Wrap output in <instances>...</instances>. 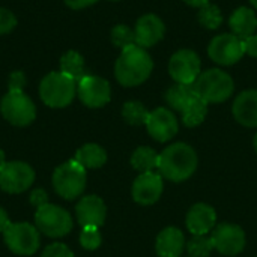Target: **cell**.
<instances>
[{
  "label": "cell",
  "mask_w": 257,
  "mask_h": 257,
  "mask_svg": "<svg viewBox=\"0 0 257 257\" xmlns=\"http://www.w3.org/2000/svg\"><path fill=\"white\" fill-rule=\"evenodd\" d=\"M193 86L196 95L208 104L224 102L232 96L235 89L232 77L218 68L200 72Z\"/></svg>",
  "instance_id": "obj_3"
},
{
  "label": "cell",
  "mask_w": 257,
  "mask_h": 257,
  "mask_svg": "<svg viewBox=\"0 0 257 257\" xmlns=\"http://www.w3.org/2000/svg\"><path fill=\"white\" fill-rule=\"evenodd\" d=\"M211 238L214 248L224 256H236L245 247V233L236 224L223 223L217 226Z\"/></svg>",
  "instance_id": "obj_13"
},
{
  "label": "cell",
  "mask_w": 257,
  "mask_h": 257,
  "mask_svg": "<svg viewBox=\"0 0 257 257\" xmlns=\"http://www.w3.org/2000/svg\"><path fill=\"white\" fill-rule=\"evenodd\" d=\"M196 95L194 92V86L193 84H181L176 83L175 86H172L167 92H166V101L167 104L178 111H182L184 107L187 105V102Z\"/></svg>",
  "instance_id": "obj_26"
},
{
  "label": "cell",
  "mask_w": 257,
  "mask_h": 257,
  "mask_svg": "<svg viewBox=\"0 0 257 257\" xmlns=\"http://www.w3.org/2000/svg\"><path fill=\"white\" fill-rule=\"evenodd\" d=\"M35 226L48 238H62L71 232L72 218L66 209L57 205L47 203L45 206L36 209Z\"/></svg>",
  "instance_id": "obj_7"
},
{
  "label": "cell",
  "mask_w": 257,
  "mask_h": 257,
  "mask_svg": "<svg viewBox=\"0 0 257 257\" xmlns=\"http://www.w3.org/2000/svg\"><path fill=\"white\" fill-rule=\"evenodd\" d=\"M54 191L65 200H74L80 197L86 188V169L75 160H69L60 164L53 173Z\"/></svg>",
  "instance_id": "obj_5"
},
{
  "label": "cell",
  "mask_w": 257,
  "mask_h": 257,
  "mask_svg": "<svg viewBox=\"0 0 257 257\" xmlns=\"http://www.w3.org/2000/svg\"><path fill=\"white\" fill-rule=\"evenodd\" d=\"M197 169V154L187 143H175L166 148L158 161L160 173L173 182L188 179Z\"/></svg>",
  "instance_id": "obj_2"
},
{
  "label": "cell",
  "mask_w": 257,
  "mask_h": 257,
  "mask_svg": "<svg viewBox=\"0 0 257 257\" xmlns=\"http://www.w3.org/2000/svg\"><path fill=\"white\" fill-rule=\"evenodd\" d=\"M98 0H65V3L71 8V9H83L87 8L90 5H93Z\"/></svg>",
  "instance_id": "obj_37"
},
{
  "label": "cell",
  "mask_w": 257,
  "mask_h": 257,
  "mask_svg": "<svg viewBox=\"0 0 257 257\" xmlns=\"http://www.w3.org/2000/svg\"><path fill=\"white\" fill-rule=\"evenodd\" d=\"M9 224H11V221H9L6 211L3 208H0V233H3L9 227Z\"/></svg>",
  "instance_id": "obj_38"
},
{
  "label": "cell",
  "mask_w": 257,
  "mask_h": 257,
  "mask_svg": "<svg viewBox=\"0 0 257 257\" xmlns=\"http://www.w3.org/2000/svg\"><path fill=\"white\" fill-rule=\"evenodd\" d=\"M102 242L99 227H83L80 233V244L86 250H96Z\"/></svg>",
  "instance_id": "obj_31"
},
{
  "label": "cell",
  "mask_w": 257,
  "mask_h": 257,
  "mask_svg": "<svg viewBox=\"0 0 257 257\" xmlns=\"http://www.w3.org/2000/svg\"><path fill=\"white\" fill-rule=\"evenodd\" d=\"M113 2H116V0H113Z\"/></svg>",
  "instance_id": "obj_43"
},
{
  "label": "cell",
  "mask_w": 257,
  "mask_h": 257,
  "mask_svg": "<svg viewBox=\"0 0 257 257\" xmlns=\"http://www.w3.org/2000/svg\"><path fill=\"white\" fill-rule=\"evenodd\" d=\"M154 62L149 53L137 44L122 50L114 65L116 80L125 87H134L145 83L152 74Z\"/></svg>",
  "instance_id": "obj_1"
},
{
  "label": "cell",
  "mask_w": 257,
  "mask_h": 257,
  "mask_svg": "<svg viewBox=\"0 0 257 257\" xmlns=\"http://www.w3.org/2000/svg\"><path fill=\"white\" fill-rule=\"evenodd\" d=\"M244 44V51L251 56V57H257V35H251L247 39L242 41Z\"/></svg>",
  "instance_id": "obj_36"
},
{
  "label": "cell",
  "mask_w": 257,
  "mask_h": 257,
  "mask_svg": "<svg viewBox=\"0 0 257 257\" xmlns=\"http://www.w3.org/2000/svg\"><path fill=\"white\" fill-rule=\"evenodd\" d=\"M75 215L81 227H101L105 221L107 209L98 196H86L77 203Z\"/></svg>",
  "instance_id": "obj_17"
},
{
  "label": "cell",
  "mask_w": 257,
  "mask_h": 257,
  "mask_svg": "<svg viewBox=\"0 0 257 257\" xmlns=\"http://www.w3.org/2000/svg\"><path fill=\"white\" fill-rule=\"evenodd\" d=\"M244 44L242 39L235 36L233 33H223L215 36L209 47H208V54L209 57L223 66H230L238 63L242 56H244Z\"/></svg>",
  "instance_id": "obj_10"
},
{
  "label": "cell",
  "mask_w": 257,
  "mask_h": 257,
  "mask_svg": "<svg viewBox=\"0 0 257 257\" xmlns=\"http://www.w3.org/2000/svg\"><path fill=\"white\" fill-rule=\"evenodd\" d=\"M17 26V18L15 15L6 9V8H0V35H6L11 30H14V27Z\"/></svg>",
  "instance_id": "obj_32"
},
{
  "label": "cell",
  "mask_w": 257,
  "mask_h": 257,
  "mask_svg": "<svg viewBox=\"0 0 257 257\" xmlns=\"http://www.w3.org/2000/svg\"><path fill=\"white\" fill-rule=\"evenodd\" d=\"M229 26L233 32L235 36H238L239 39H247L248 36L254 35L257 29V17L256 12L250 8L241 6L238 8L230 20H229Z\"/></svg>",
  "instance_id": "obj_21"
},
{
  "label": "cell",
  "mask_w": 257,
  "mask_h": 257,
  "mask_svg": "<svg viewBox=\"0 0 257 257\" xmlns=\"http://www.w3.org/2000/svg\"><path fill=\"white\" fill-rule=\"evenodd\" d=\"M77 95V81L59 72H50L39 84L42 102L51 108H63L72 102Z\"/></svg>",
  "instance_id": "obj_4"
},
{
  "label": "cell",
  "mask_w": 257,
  "mask_h": 257,
  "mask_svg": "<svg viewBox=\"0 0 257 257\" xmlns=\"http://www.w3.org/2000/svg\"><path fill=\"white\" fill-rule=\"evenodd\" d=\"M5 163H6V157H5V152L0 149V169L5 166Z\"/></svg>",
  "instance_id": "obj_40"
},
{
  "label": "cell",
  "mask_w": 257,
  "mask_h": 257,
  "mask_svg": "<svg viewBox=\"0 0 257 257\" xmlns=\"http://www.w3.org/2000/svg\"><path fill=\"white\" fill-rule=\"evenodd\" d=\"M155 248L160 257H181L185 248L184 233L176 227H166L158 235Z\"/></svg>",
  "instance_id": "obj_20"
},
{
  "label": "cell",
  "mask_w": 257,
  "mask_h": 257,
  "mask_svg": "<svg viewBox=\"0 0 257 257\" xmlns=\"http://www.w3.org/2000/svg\"><path fill=\"white\" fill-rule=\"evenodd\" d=\"M166 27L160 17L155 14H146L139 18L136 23L134 35H136V44L142 48H149L158 44L164 36Z\"/></svg>",
  "instance_id": "obj_15"
},
{
  "label": "cell",
  "mask_w": 257,
  "mask_h": 257,
  "mask_svg": "<svg viewBox=\"0 0 257 257\" xmlns=\"http://www.w3.org/2000/svg\"><path fill=\"white\" fill-rule=\"evenodd\" d=\"M41 257H74V253L65 244L54 242L45 247Z\"/></svg>",
  "instance_id": "obj_33"
},
{
  "label": "cell",
  "mask_w": 257,
  "mask_h": 257,
  "mask_svg": "<svg viewBox=\"0 0 257 257\" xmlns=\"http://www.w3.org/2000/svg\"><path fill=\"white\" fill-rule=\"evenodd\" d=\"M250 2H251V5H253V6L257 9V0H250Z\"/></svg>",
  "instance_id": "obj_42"
},
{
  "label": "cell",
  "mask_w": 257,
  "mask_h": 257,
  "mask_svg": "<svg viewBox=\"0 0 257 257\" xmlns=\"http://www.w3.org/2000/svg\"><path fill=\"white\" fill-rule=\"evenodd\" d=\"M197 18H199V23H200L205 29H209V30L218 29V27L221 26V23H223V15H221L218 6L209 3V2L199 8Z\"/></svg>",
  "instance_id": "obj_28"
},
{
  "label": "cell",
  "mask_w": 257,
  "mask_h": 257,
  "mask_svg": "<svg viewBox=\"0 0 257 257\" xmlns=\"http://www.w3.org/2000/svg\"><path fill=\"white\" fill-rule=\"evenodd\" d=\"M215 221L217 214L214 208L206 203L194 205L187 214V227L194 236L206 235L215 226Z\"/></svg>",
  "instance_id": "obj_18"
},
{
  "label": "cell",
  "mask_w": 257,
  "mask_h": 257,
  "mask_svg": "<svg viewBox=\"0 0 257 257\" xmlns=\"http://www.w3.org/2000/svg\"><path fill=\"white\" fill-rule=\"evenodd\" d=\"M163 193V179L158 173L148 172L137 176L133 184V199L140 205L155 203Z\"/></svg>",
  "instance_id": "obj_16"
},
{
  "label": "cell",
  "mask_w": 257,
  "mask_h": 257,
  "mask_svg": "<svg viewBox=\"0 0 257 257\" xmlns=\"http://www.w3.org/2000/svg\"><path fill=\"white\" fill-rule=\"evenodd\" d=\"M35 182V170L23 161H6L0 169V188L9 194H20Z\"/></svg>",
  "instance_id": "obj_9"
},
{
  "label": "cell",
  "mask_w": 257,
  "mask_h": 257,
  "mask_svg": "<svg viewBox=\"0 0 257 257\" xmlns=\"http://www.w3.org/2000/svg\"><path fill=\"white\" fill-rule=\"evenodd\" d=\"M84 169H99L107 161V152L95 143H87L81 146L74 158Z\"/></svg>",
  "instance_id": "obj_22"
},
{
  "label": "cell",
  "mask_w": 257,
  "mask_h": 257,
  "mask_svg": "<svg viewBox=\"0 0 257 257\" xmlns=\"http://www.w3.org/2000/svg\"><path fill=\"white\" fill-rule=\"evenodd\" d=\"M235 119L248 128L257 126V90H245L239 93L232 107Z\"/></svg>",
  "instance_id": "obj_19"
},
{
  "label": "cell",
  "mask_w": 257,
  "mask_h": 257,
  "mask_svg": "<svg viewBox=\"0 0 257 257\" xmlns=\"http://www.w3.org/2000/svg\"><path fill=\"white\" fill-rule=\"evenodd\" d=\"M3 117L15 126H27L36 117L35 102L24 92H8L0 102Z\"/></svg>",
  "instance_id": "obj_8"
},
{
  "label": "cell",
  "mask_w": 257,
  "mask_h": 257,
  "mask_svg": "<svg viewBox=\"0 0 257 257\" xmlns=\"http://www.w3.org/2000/svg\"><path fill=\"white\" fill-rule=\"evenodd\" d=\"M41 232L29 223H11L3 232L6 247L18 256H32L41 245Z\"/></svg>",
  "instance_id": "obj_6"
},
{
  "label": "cell",
  "mask_w": 257,
  "mask_h": 257,
  "mask_svg": "<svg viewBox=\"0 0 257 257\" xmlns=\"http://www.w3.org/2000/svg\"><path fill=\"white\" fill-rule=\"evenodd\" d=\"M122 116L126 123L139 126V125H146V120L149 117V111L146 107L139 102V101H128L123 104L122 108Z\"/></svg>",
  "instance_id": "obj_27"
},
{
  "label": "cell",
  "mask_w": 257,
  "mask_h": 257,
  "mask_svg": "<svg viewBox=\"0 0 257 257\" xmlns=\"http://www.w3.org/2000/svg\"><path fill=\"white\" fill-rule=\"evenodd\" d=\"M30 203H32L36 209L45 206V205L48 203V194H47V191L42 190V188L33 190L32 194H30Z\"/></svg>",
  "instance_id": "obj_35"
},
{
  "label": "cell",
  "mask_w": 257,
  "mask_h": 257,
  "mask_svg": "<svg viewBox=\"0 0 257 257\" xmlns=\"http://www.w3.org/2000/svg\"><path fill=\"white\" fill-rule=\"evenodd\" d=\"M185 3H188L190 6H194V8H200L203 6L205 3H208L209 0H184Z\"/></svg>",
  "instance_id": "obj_39"
},
{
  "label": "cell",
  "mask_w": 257,
  "mask_h": 257,
  "mask_svg": "<svg viewBox=\"0 0 257 257\" xmlns=\"http://www.w3.org/2000/svg\"><path fill=\"white\" fill-rule=\"evenodd\" d=\"M111 42L119 47L120 50H125L136 44V35L134 30L125 24H117L111 30Z\"/></svg>",
  "instance_id": "obj_30"
},
{
  "label": "cell",
  "mask_w": 257,
  "mask_h": 257,
  "mask_svg": "<svg viewBox=\"0 0 257 257\" xmlns=\"http://www.w3.org/2000/svg\"><path fill=\"white\" fill-rule=\"evenodd\" d=\"M26 86V75L21 71H14L9 75V81H8V87L9 92H23Z\"/></svg>",
  "instance_id": "obj_34"
},
{
  "label": "cell",
  "mask_w": 257,
  "mask_h": 257,
  "mask_svg": "<svg viewBox=\"0 0 257 257\" xmlns=\"http://www.w3.org/2000/svg\"><path fill=\"white\" fill-rule=\"evenodd\" d=\"M60 72L72 78L74 81H80L84 74V59L78 51L69 50L60 59Z\"/></svg>",
  "instance_id": "obj_24"
},
{
  "label": "cell",
  "mask_w": 257,
  "mask_h": 257,
  "mask_svg": "<svg viewBox=\"0 0 257 257\" xmlns=\"http://www.w3.org/2000/svg\"><path fill=\"white\" fill-rule=\"evenodd\" d=\"M182 113V122L188 126V128H193V126H197L200 125L205 117H206V113H208V102H205L202 98H199L197 95H194L188 102L187 105L184 107V110L181 111Z\"/></svg>",
  "instance_id": "obj_23"
},
{
  "label": "cell",
  "mask_w": 257,
  "mask_h": 257,
  "mask_svg": "<svg viewBox=\"0 0 257 257\" xmlns=\"http://www.w3.org/2000/svg\"><path fill=\"white\" fill-rule=\"evenodd\" d=\"M146 128L151 137H154L157 142L164 143L173 139L178 133V119L173 114L172 110L160 107L149 113V117L146 120Z\"/></svg>",
  "instance_id": "obj_14"
},
{
  "label": "cell",
  "mask_w": 257,
  "mask_h": 257,
  "mask_svg": "<svg viewBox=\"0 0 257 257\" xmlns=\"http://www.w3.org/2000/svg\"><path fill=\"white\" fill-rule=\"evenodd\" d=\"M253 145H254V149H256L257 152V134L254 136V140H253Z\"/></svg>",
  "instance_id": "obj_41"
},
{
  "label": "cell",
  "mask_w": 257,
  "mask_h": 257,
  "mask_svg": "<svg viewBox=\"0 0 257 257\" xmlns=\"http://www.w3.org/2000/svg\"><path fill=\"white\" fill-rule=\"evenodd\" d=\"M214 248L212 238L206 235H197L187 244V251L190 257H208Z\"/></svg>",
  "instance_id": "obj_29"
},
{
  "label": "cell",
  "mask_w": 257,
  "mask_h": 257,
  "mask_svg": "<svg viewBox=\"0 0 257 257\" xmlns=\"http://www.w3.org/2000/svg\"><path fill=\"white\" fill-rule=\"evenodd\" d=\"M200 57L193 50L176 51L169 62L170 77L181 84H193L200 75Z\"/></svg>",
  "instance_id": "obj_11"
},
{
  "label": "cell",
  "mask_w": 257,
  "mask_h": 257,
  "mask_svg": "<svg viewBox=\"0 0 257 257\" xmlns=\"http://www.w3.org/2000/svg\"><path fill=\"white\" fill-rule=\"evenodd\" d=\"M77 95L84 105L99 108L110 101L111 89L107 80L96 75H84L77 83Z\"/></svg>",
  "instance_id": "obj_12"
},
{
  "label": "cell",
  "mask_w": 257,
  "mask_h": 257,
  "mask_svg": "<svg viewBox=\"0 0 257 257\" xmlns=\"http://www.w3.org/2000/svg\"><path fill=\"white\" fill-rule=\"evenodd\" d=\"M158 161H160V155L152 148L148 146L137 148L131 157V166L140 173L154 172L155 169H158Z\"/></svg>",
  "instance_id": "obj_25"
}]
</instances>
